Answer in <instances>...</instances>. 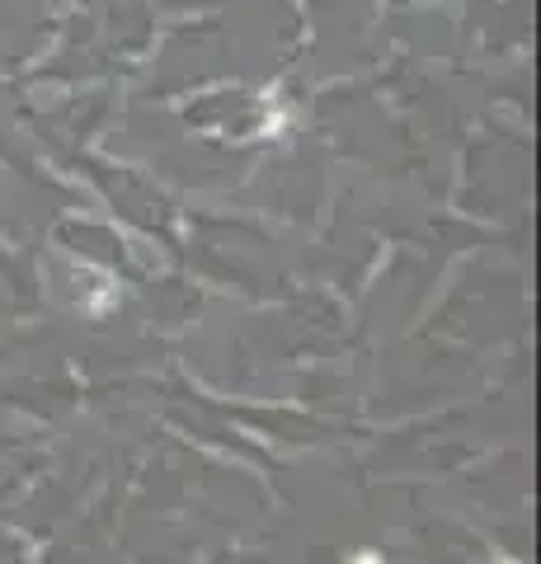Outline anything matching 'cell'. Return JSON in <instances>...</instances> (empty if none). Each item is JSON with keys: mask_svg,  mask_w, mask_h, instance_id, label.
<instances>
[{"mask_svg": "<svg viewBox=\"0 0 541 564\" xmlns=\"http://www.w3.org/2000/svg\"><path fill=\"white\" fill-rule=\"evenodd\" d=\"M358 564H377V560H372V555H363V560H358Z\"/></svg>", "mask_w": 541, "mask_h": 564, "instance_id": "6da1fadb", "label": "cell"}, {"mask_svg": "<svg viewBox=\"0 0 541 564\" xmlns=\"http://www.w3.org/2000/svg\"><path fill=\"white\" fill-rule=\"evenodd\" d=\"M499 564H513V560H499Z\"/></svg>", "mask_w": 541, "mask_h": 564, "instance_id": "7a4b0ae2", "label": "cell"}]
</instances>
